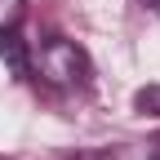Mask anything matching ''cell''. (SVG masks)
<instances>
[{
	"mask_svg": "<svg viewBox=\"0 0 160 160\" xmlns=\"http://www.w3.org/2000/svg\"><path fill=\"white\" fill-rule=\"evenodd\" d=\"M0 58L9 62L13 76H31V49H27V40L18 36L13 27H9V31H0Z\"/></svg>",
	"mask_w": 160,
	"mask_h": 160,
	"instance_id": "cell-2",
	"label": "cell"
},
{
	"mask_svg": "<svg viewBox=\"0 0 160 160\" xmlns=\"http://www.w3.org/2000/svg\"><path fill=\"white\" fill-rule=\"evenodd\" d=\"M151 160H160V147H156V151H151Z\"/></svg>",
	"mask_w": 160,
	"mask_h": 160,
	"instance_id": "cell-6",
	"label": "cell"
},
{
	"mask_svg": "<svg viewBox=\"0 0 160 160\" xmlns=\"http://www.w3.org/2000/svg\"><path fill=\"white\" fill-rule=\"evenodd\" d=\"M76 160H116L111 151H85V156H76Z\"/></svg>",
	"mask_w": 160,
	"mask_h": 160,
	"instance_id": "cell-5",
	"label": "cell"
},
{
	"mask_svg": "<svg viewBox=\"0 0 160 160\" xmlns=\"http://www.w3.org/2000/svg\"><path fill=\"white\" fill-rule=\"evenodd\" d=\"M31 76H40L49 89H85L93 80L89 53L67 36H45L31 49Z\"/></svg>",
	"mask_w": 160,
	"mask_h": 160,
	"instance_id": "cell-1",
	"label": "cell"
},
{
	"mask_svg": "<svg viewBox=\"0 0 160 160\" xmlns=\"http://www.w3.org/2000/svg\"><path fill=\"white\" fill-rule=\"evenodd\" d=\"M133 107L142 111V116H160V85H147V89H138V93H133Z\"/></svg>",
	"mask_w": 160,
	"mask_h": 160,
	"instance_id": "cell-3",
	"label": "cell"
},
{
	"mask_svg": "<svg viewBox=\"0 0 160 160\" xmlns=\"http://www.w3.org/2000/svg\"><path fill=\"white\" fill-rule=\"evenodd\" d=\"M22 22V0H0V31Z\"/></svg>",
	"mask_w": 160,
	"mask_h": 160,
	"instance_id": "cell-4",
	"label": "cell"
}]
</instances>
